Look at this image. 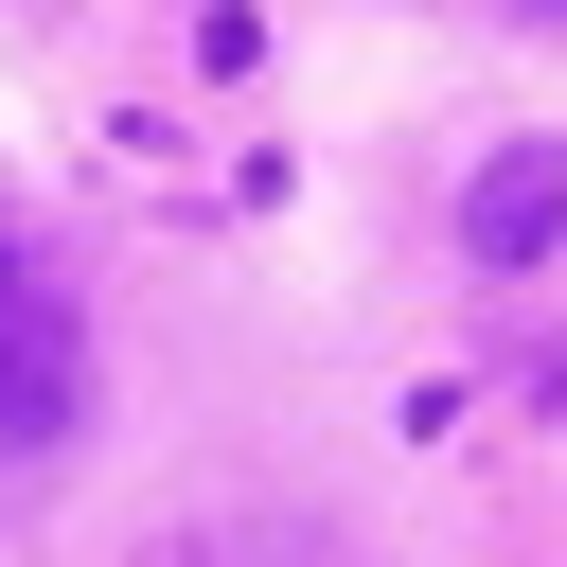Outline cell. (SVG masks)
Returning <instances> with one entry per match:
<instances>
[{
    "mask_svg": "<svg viewBox=\"0 0 567 567\" xmlns=\"http://www.w3.org/2000/svg\"><path fill=\"white\" fill-rule=\"evenodd\" d=\"M71 425H89V337H71V301L35 284V248L0 213V496H35L71 461Z\"/></svg>",
    "mask_w": 567,
    "mask_h": 567,
    "instance_id": "1",
    "label": "cell"
},
{
    "mask_svg": "<svg viewBox=\"0 0 567 567\" xmlns=\"http://www.w3.org/2000/svg\"><path fill=\"white\" fill-rule=\"evenodd\" d=\"M461 248H478V266H549V248H567V142H496V159L461 177Z\"/></svg>",
    "mask_w": 567,
    "mask_h": 567,
    "instance_id": "2",
    "label": "cell"
},
{
    "mask_svg": "<svg viewBox=\"0 0 567 567\" xmlns=\"http://www.w3.org/2000/svg\"><path fill=\"white\" fill-rule=\"evenodd\" d=\"M177 35H195L213 71H248V0H177Z\"/></svg>",
    "mask_w": 567,
    "mask_h": 567,
    "instance_id": "3",
    "label": "cell"
},
{
    "mask_svg": "<svg viewBox=\"0 0 567 567\" xmlns=\"http://www.w3.org/2000/svg\"><path fill=\"white\" fill-rule=\"evenodd\" d=\"M142 567H248V549H142Z\"/></svg>",
    "mask_w": 567,
    "mask_h": 567,
    "instance_id": "4",
    "label": "cell"
}]
</instances>
